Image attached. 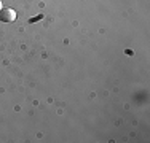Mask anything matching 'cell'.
<instances>
[{
	"label": "cell",
	"instance_id": "obj_1",
	"mask_svg": "<svg viewBox=\"0 0 150 143\" xmlns=\"http://www.w3.org/2000/svg\"><path fill=\"white\" fill-rule=\"evenodd\" d=\"M16 19V13L11 8H2L0 10V21L3 22H11Z\"/></svg>",
	"mask_w": 150,
	"mask_h": 143
},
{
	"label": "cell",
	"instance_id": "obj_2",
	"mask_svg": "<svg viewBox=\"0 0 150 143\" xmlns=\"http://www.w3.org/2000/svg\"><path fill=\"white\" fill-rule=\"evenodd\" d=\"M0 10H2V2H0Z\"/></svg>",
	"mask_w": 150,
	"mask_h": 143
}]
</instances>
